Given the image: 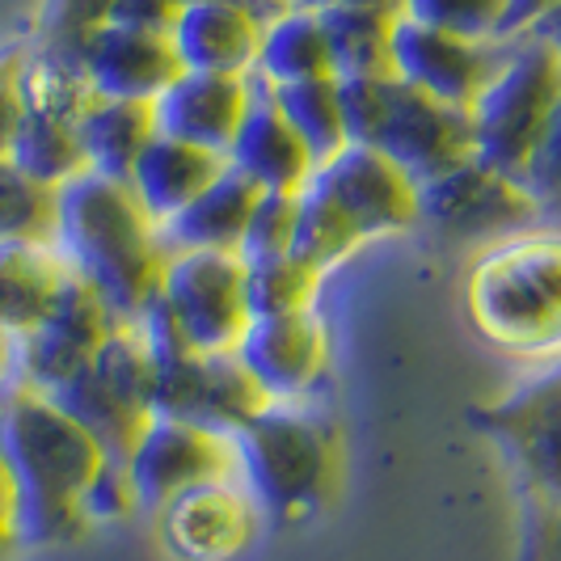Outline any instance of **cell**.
<instances>
[{
  "mask_svg": "<svg viewBox=\"0 0 561 561\" xmlns=\"http://www.w3.org/2000/svg\"><path fill=\"white\" fill-rule=\"evenodd\" d=\"M114 456L51 393L0 385V465L13 485L22 549H64L93 533L89 490Z\"/></svg>",
  "mask_w": 561,
  "mask_h": 561,
  "instance_id": "cell-1",
  "label": "cell"
},
{
  "mask_svg": "<svg viewBox=\"0 0 561 561\" xmlns=\"http://www.w3.org/2000/svg\"><path fill=\"white\" fill-rule=\"evenodd\" d=\"M56 250L123 321H140L161 296L169 245L127 182L77 173L59 186Z\"/></svg>",
  "mask_w": 561,
  "mask_h": 561,
  "instance_id": "cell-2",
  "label": "cell"
},
{
  "mask_svg": "<svg viewBox=\"0 0 561 561\" xmlns=\"http://www.w3.org/2000/svg\"><path fill=\"white\" fill-rule=\"evenodd\" d=\"M465 312L511 359H561V228L536 225L473 257Z\"/></svg>",
  "mask_w": 561,
  "mask_h": 561,
  "instance_id": "cell-3",
  "label": "cell"
},
{
  "mask_svg": "<svg viewBox=\"0 0 561 561\" xmlns=\"http://www.w3.org/2000/svg\"><path fill=\"white\" fill-rule=\"evenodd\" d=\"M237 481L271 524H305L334 503L342 485V439L309 405L271 401L237 435Z\"/></svg>",
  "mask_w": 561,
  "mask_h": 561,
  "instance_id": "cell-4",
  "label": "cell"
},
{
  "mask_svg": "<svg viewBox=\"0 0 561 561\" xmlns=\"http://www.w3.org/2000/svg\"><path fill=\"white\" fill-rule=\"evenodd\" d=\"M346 140L376 148L410 178H435L473 157L469 111L426 98L397 77H337Z\"/></svg>",
  "mask_w": 561,
  "mask_h": 561,
  "instance_id": "cell-5",
  "label": "cell"
},
{
  "mask_svg": "<svg viewBox=\"0 0 561 561\" xmlns=\"http://www.w3.org/2000/svg\"><path fill=\"white\" fill-rule=\"evenodd\" d=\"M561 106V56L540 34L506 38L490 84L469 106L473 157L524 182Z\"/></svg>",
  "mask_w": 561,
  "mask_h": 561,
  "instance_id": "cell-6",
  "label": "cell"
},
{
  "mask_svg": "<svg viewBox=\"0 0 561 561\" xmlns=\"http://www.w3.org/2000/svg\"><path fill=\"white\" fill-rule=\"evenodd\" d=\"M51 397L114 460H127L152 422V355L140 325L123 321L102 355Z\"/></svg>",
  "mask_w": 561,
  "mask_h": 561,
  "instance_id": "cell-7",
  "label": "cell"
},
{
  "mask_svg": "<svg viewBox=\"0 0 561 561\" xmlns=\"http://www.w3.org/2000/svg\"><path fill=\"white\" fill-rule=\"evenodd\" d=\"M469 422L506 451L524 499L561 506V359L536 364L515 389L478 405Z\"/></svg>",
  "mask_w": 561,
  "mask_h": 561,
  "instance_id": "cell-8",
  "label": "cell"
},
{
  "mask_svg": "<svg viewBox=\"0 0 561 561\" xmlns=\"http://www.w3.org/2000/svg\"><path fill=\"white\" fill-rule=\"evenodd\" d=\"M98 93L84 81L77 59L30 51L26 59V114L13 136L9 161L47 186H64L84 173L81 118Z\"/></svg>",
  "mask_w": 561,
  "mask_h": 561,
  "instance_id": "cell-9",
  "label": "cell"
},
{
  "mask_svg": "<svg viewBox=\"0 0 561 561\" xmlns=\"http://www.w3.org/2000/svg\"><path fill=\"white\" fill-rule=\"evenodd\" d=\"M422 225L448 241L494 245L515 232H528L545 220L536 195L503 169L485 165L481 157H465L460 165L444 169L419 182Z\"/></svg>",
  "mask_w": 561,
  "mask_h": 561,
  "instance_id": "cell-10",
  "label": "cell"
},
{
  "mask_svg": "<svg viewBox=\"0 0 561 561\" xmlns=\"http://www.w3.org/2000/svg\"><path fill=\"white\" fill-rule=\"evenodd\" d=\"M157 305L203 355H232L250 330L253 312L245 296V257L216 250L169 253Z\"/></svg>",
  "mask_w": 561,
  "mask_h": 561,
  "instance_id": "cell-11",
  "label": "cell"
},
{
  "mask_svg": "<svg viewBox=\"0 0 561 561\" xmlns=\"http://www.w3.org/2000/svg\"><path fill=\"white\" fill-rule=\"evenodd\" d=\"M118 325H123V317L89 283L72 275L56 309L47 312V321L13 346L9 380H22L43 393H59L102 355V346L111 342Z\"/></svg>",
  "mask_w": 561,
  "mask_h": 561,
  "instance_id": "cell-12",
  "label": "cell"
},
{
  "mask_svg": "<svg viewBox=\"0 0 561 561\" xmlns=\"http://www.w3.org/2000/svg\"><path fill=\"white\" fill-rule=\"evenodd\" d=\"M123 465L136 481L140 506L148 515H157L186 490L211 485V481H237V444L232 435L203 422L152 419Z\"/></svg>",
  "mask_w": 561,
  "mask_h": 561,
  "instance_id": "cell-13",
  "label": "cell"
},
{
  "mask_svg": "<svg viewBox=\"0 0 561 561\" xmlns=\"http://www.w3.org/2000/svg\"><path fill=\"white\" fill-rule=\"evenodd\" d=\"M312 186L334 198L364 241L401 237L422 225L419 178H410L401 165L364 144H346L337 157L321 161Z\"/></svg>",
  "mask_w": 561,
  "mask_h": 561,
  "instance_id": "cell-14",
  "label": "cell"
},
{
  "mask_svg": "<svg viewBox=\"0 0 561 561\" xmlns=\"http://www.w3.org/2000/svg\"><path fill=\"white\" fill-rule=\"evenodd\" d=\"M237 359L257 380L266 401L309 405L330 376V325L317 309L253 317Z\"/></svg>",
  "mask_w": 561,
  "mask_h": 561,
  "instance_id": "cell-15",
  "label": "cell"
},
{
  "mask_svg": "<svg viewBox=\"0 0 561 561\" xmlns=\"http://www.w3.org/2000/svg\"><path fill=\"white\" fill-rule=\"evenodd\" d=\"M503 43H485V38H465L451 30L426 26L414 18L397 13L393 26V77L410 89H419L426 98H439L448 106L469 111L481 98V89L490 84Z\"/></svg>",
  "mask_w": 561,
  "mask_h": 561,
  "instance_id": "cell-16",
  "label": "cell"
},
{
  "mask_svg": "<svg viewBox=\"0 0 561 561\" xmlns=\"http://www.w3.org/2000/svg\"><path fill=\"white\" fill-rule=\"evenodd\" d=\"M266 515L241 481H211L157 511V533L173 561H237L262 536Z\"/></svg>",
  "mask_w": 561,
  "mask_h": 561,
  "instance_id": "cell-17",
  "label": "cell"
},
{
  "mask_svg": "<svg viewBox=\"0 0 561 561\" xmlns=\"http://www.w3.org/2000/svg\"><path fill=\"white\" fill-rule=\"evenodd\" d=\"M250 102L253 77L182 68V77L152 102L157 106V131L195 144V148H207V152H220L228 161V148L237 140L245 114H250Z\"/></svg>",
  "mask_w": 561,
  "mask_h": 561,
  "instance_id": "cell-18",
  "label": "cell"
},
{
  "mask_svg": "<svg viewBox=\"0 0 561 561\" xmlns=\"http://www.w3.org/2000/svg\"><path fill=\"white\" fill-rule=\"evenodd\" d=\"M81 72L98 98L157 102L182 77V59L169 34L111 22L81 47Z\"/></svg>",
  "mask_w": 561,
  "mask_h": 561,
  "instance_id": "cell-19",
  "label": "cell"
},
{
  "mask_svg": "<svg viewBox=\"0 0 561 561\" xmlns=\"http://www.w3.org/2000/svg\"><path fill=\"white\" fill-rule=\"evenodd\" d=\"M228 165L245 173L266 195H300L317 173V157L309 144L296 136V127L283 118L275 93L262 81H253L250 114L228 148Z\"/></svg>",
  "mask_w": 561,
  "mask_h": 561,
  "instance_id": "cell-20",
  "label": "cell"
},
{
  "mask_svg": "<svg viewBox=\"0 0 561 561\" xmlns=\"http://www.w3.org/2000/svg\"><path fill=\"white\" fill-rule=\"evenodd\" d=\"M266 13L250 0H186L178 26L169 30L182 68L191 72H237L253 77Z\"/></svg>",
  "mask_w": 561,
  "mask_h": 561,
  "instance_id": "cell-21",
  "label": "cell"
},
{
  "mask_svg": "<svg viewBox=\"0 0 561 561\" xmlns=\"http://www.w3.org/2000/svg\"><path fill=\"white\" fill-rule=\"evenodd\" d=\"M225 165L228 161L220 152H207V148H195V144L157 131V140L144 148L136 169L127 173V186L140 198L144 211L165 228L182 207H191L225 173Z\"/></svg>",
  "mask_w": 561,
  "mask_h": 561,
  "instance_id": "cell-22",
  "label": "cell"
},
{
  "mask_svg": "<svg viewBox=\"0 0 561 561\" xmlns=\"http://www.w3.org/2000/svg\"><path fill=\"white\" fill-rule=\"evenodd\" d=\"M68 279L72 271L56 245H0V334L13 346L34 334L47 321V312L56 309Z\"/></svg>",
  "mask_w": 561,
  "mask_h": 561,
  "instance_id": "cell-23",
  "label": "cell"
},
{
  "mask_svg": "<svg viewBox=\"0 0 561 561\" xmlns=\"http://www.w3.org/2000/svg\"><path fill=\"white\" fill-rule=\"evenodd\" d=\"M262 191L253 186L245 173H237L232 165H225V173L203 191V195L182 207L165 228L169 253L178 250H216V253H241V241H245V228H250V216L257 207Z\"/></svg>",
  "mask_w": 561,
  "mask_h": 561,
  "instance_id": "cell-24",
  "label": "cell"
},
{
  "mask_svg": "<svg viewBox=\"0 0 561 561\" xmlns=\"http://www.w3.org/2000/svg\"><path fill=\"white\" fill-rule=\"evenodd\" d=\"M312 77H334V64H330L321 9L300 0L266 18L257 59H253V81L279 89V84L312 81Z\"/></svg>",
  "mask_w": 561,
  "mask_h": 561,
  "instance_id": "cell-25",
  "label": "cell"
},
{
  "mask_svg": "<svg viewBox=\"0 0 561 561\" xmlns=\"http://www.w3.org/2000/svg\"><path fill=\"white\" fill-rule=\"evenodd\" d=\"M157 140V106L131 98H93L81 118L84 169L127 182L144 148Z\"/></svg>",
  "mask_w": 561,
  "mask_h": 561,
  "instance_id": "cell-26",
  "label": "cell"
},
{
  "mask_svg": "<svg viewBox=\"0 0 561 561\" xmlns=\"http://www.w3.org/2000/svg\"><path fill=\"white\" fill-rule=\"evenodd\" d=\"M317 9H321L334 77H393L397 9L355 4V0H334Z\"/></svg>",
  "mask_w": 561,
  "mask_h": 561,
  "instance_id": "cell-27",
  "label": "cell"
},
{
  "mask_svg": "<svg viewBox=\"0 0 561 561\" xmlns=\"http://www.w3.org/2000/svg\"><path fill=\"white\" fill-rule=\"evenodd\" d=\"M59 232V186L38 182L34 173L0 157V245H56Z\"/></svg>",
  "mask_w": 561,
  "mask_h": 561,
  "instance_id": "cell-28",
  "label": "cell"
},
{
  "mask_svg": "<svg viewBox=\"0 0 561 561\" xmlns=\"http://www.w3.org/2000/svg\"><path fill=\"white\" fill-rule=\"evenodd\" d=\"M279 102L283 118L296 127V136L309 144V152L321 161L337 157L346 148V118H342V98H337V77H312V81L279 84L271 89Z\"/></svg>",
  "mask_w": 561,
  "mask_h": 561,
  "instance_id": "cell-29",
  "label": "cell"
},
{
  "mask_svg": "<svg viewBox=\"0 0 561 561\" xmlns=\"http://www.w3.org/2000/svg\"><path fill=\"white\" fill-rule=\"evenodd\" d=\"M359 245H367L359 237V228L346 220V211L337 207L330 195H321L317 186H305L300 191V203H296V237H291V253L300 262L317 266L321 275L337 271L342 262H351Z\"/></svg>",
  "mask_w": 561,
  "mask_h": 561,
  "instance_id": "cell-30",
  "label": "cell"
},
{
  "mask_svg": "<svg viewBox=\"0 0 561 561\" xmlns=\"http://www.w3.org/2000/svg\"><path fill=\"white\" fill-rule=\"evenodd\" d=\"M330 275L300 262L296 253H275V257H245V296H250L253 317H283V312L317 309L321 287Z\"/></svg>",
  "mask_w": 561,
  "mask_h": 561,
  "instance_id": "cell-31",
  "label": "cell"
},
{
  "mask_svg": "<svg viewBox=\"0 0 561 561\" xmlns=\"http://www.w3.org/2000/svg\"><path fill=\"white\" fill-rule=\"evenodd\" d=\"M114 4L118 0H43V13H38V51L81 64L84 43L102 26L114 22Z\"/></svg>",
  "mask_w": 561,
  "mask_h": 561,
  "instance_id": "cell-32",
  "label": "cell"
},
{
  "mask_svg": "<svg viewBox=\"0 0 561 561\" xmlns=\"http://www.w3.org/2000/svg\"><path fill=\"white\" fill-rule=\"evenodd\" d=\"M397 13L426 22V26L465 34V38L503 43L506 22H511V0H397Z\"/></svg>",
  "mask_w": 561,
  "mask_h": 561,
  "instance_id": "cell-33",
  "label": "cell"
},
{
  "mask_svg": "<svg viewBox=\"0 0 561 561\" xmlns=\"http://www.w3.org/2000/svg\"><path fill=\"white\" fill-rule=\"evenodd\" d=\"M296 203L300 195H266L257 198L241 241V257H275V253H291V237H296Z\"/></svg>",
  "mask_w": 561,
  "mask_h": 561,
  "instance_id": "cell-34",
  "label": "cell"
},
{
  "mask_svg": "<svg viewBox=\"0 0 561 561\" xmlns=\"http://www.w3.org/2000/svg\"><path fill=\"white\" fill-rule=\"evenodd\" d=\"M89 524L93 528H102V524H118V519H131V515H140V494H136V481L127 473V465L123 460H111L106 469H102V478L93 481V490H89Z\"/></svg>",
  "mask_w": 561,
  "mask_h": 561,
  "instance_id": "cell-35",
  "label": "cell"
},
{
  "mask_svg": "<svg viewBox=\"0 0 561 561\" xmlns=\"http://www.w3.org/2000/svg\"><path fill=\"white\" fill-rule=\"evenodd\" d=\"M26 59L30 47H4L0 51V157L13 152V136L26 114Z\"/></svg>",
  "mask_w": 561,
  "mask_h": 561,
  "instance_id": "cell-36",
  "label": "cell"
},
{
  "mask_svg": "<svg viewBox=\"0 0 561 561\" xmlns=\"http://www.w3.org/2000/svg\"><path fill=\"white\" fill-rule=\"evenodd\" d=\"M524 186L536 195L540 211H558L561 216V106L545 131V140L536 148L533 165L524 173Z\"/></svg>",
  "mask_w": 561,
  "mask_h": 561,
  "instance_id": "cell-37",
  "label": "cell"
},
{
  "mask_svg": "<svg viewBox=\"0 0 561 561\" xmlns=\"http://www.w3.org/2000/svg\"><path fill=\"white\" fill-rule=\"evenodd\" d=\"M524 549L519 561H561V506L524 499Z\"/></svg>",
  "mask_w": 561,
  "mask_h": 561,
  "instance_id": "cell-38",
  "label": "cell"
},
{
  "mask_svg": "<svg viewBox=\"0 0 561 561\" xmlns=\"http://www.w3.org/2000/svg\"><path fill=\"white\" fill-rule=\"evenodd\" d=\"M182 9H186V0H118V4H114V22H118V26L169 34V30L178 26Z\"/></svg>",
  "mask_w": 561,
  "mask_h": 561,
  "instance_id": "cell-39",
  "label": "cell"
},
{
  "mask_svg": "<svg viewBox=\"0 0 561 561\" xmlns=\"http://www.w3.org/2000/svg\"><path fill=\"white\" fill-rule=\"evenodd\" d=\"M26 553L22 540H18V511H13V485L9 473L0 465V561H18Z\"/></svg>",
  "mask_w": 561,
  "mask_h": 561,
  "instance_id": "cell-40",
  "label": "cell"
},
{
  "mask_svg": "<svg viewBox=\"0 0 561 561\" xmlns=\"http://www.w3.org/2000/svg\"><path fill=\"white\" fill-rule=\"evenodd\" d=\"M561 0H511V22H506V38H519L536 30L540 18H549Z\"/></svg>",
  "mask_w": 561,
  "mask_h": 561,
  "instance_id": "cell-41",
  "label": "cell"
},
{
  "mask_svg": "<svg viewBox=\"0 0 561 561\" xmlns=\"http://www.w3.org/2000/svg\"><path fill=\"white\" fill-rule=\"evenodd\" d=\"M528 34H540V38H545V43H549V47L561 56V4L549 13V18H540V22H536V30H528Z\"/></svg>",
  "mask_w": 561,
  "mask_h": 561,
  "instance_id": "cell-42",
  "label": "cell"
},
{
  "mask_svg": "<svg viewBox=\"0 0 561 561\" xmlns=\"http://www.w3.org/2000/svg\"><path fill=\"white\" fill-rule=\"evenodd\" d=\"M13 376V342L0 334V385Z\"/></svg>",
  "mask_w": 561,
  "mask_h": 561,
  "instance_id": "cell-43",
  "label": "cell"
},
{
  "mask_svg": "<svg viewBox=\"0 0 561 561\" xmlns=\"http://www.w3.org/2000/svg\"><path fill=\"white\" fill-rule=\"evenodd\" d=\"M253 9H262V13H266V18H271V13H279V9H287V4H300V0H250Z\"/></svg>",
  "mask_w": 561,
  "mask_h": 561,
  "instance_id": "cell-44",
  "label": "cell"
},
{
  "mask_svg": "<svg viewBox=\"0 0 561 561\" xmlns=\"http://www.w3.org/2000/svg\"><path fill=\"white\" fill-rule=\"evenodd\" d=\"M309 4H334V0H309ZM355 4H389V9H397V0H355Z\"/></svg>",
  "mask_w": 561,
  "mask_h": 561,
  "instance_id": "cell-45",
  "label": "cell"
}]
</instances>
